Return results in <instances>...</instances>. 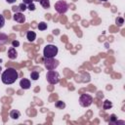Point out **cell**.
Returning <instances> with one entry per match:
<instances>
[{
  "instance_id": "cell-16",
  "label": "cell",
  "mask_w": 125,
  "mask_h": 125,
  "mask_svg": "<svg viewBox=\"0 0 125 125\" xmlns=\"http://www.w3.org/2000/svg\"><path fill=\"white\" fill-rule=\"evenodd\" d=\"M55 105H56L58 108H61V109H62V108L65 107V104H64L63 102H62V101H58Z\"/></svg>"
},
{
  "instance_id": "cell-4",
  "label": "cell",
  "mask_w": 125,
  "mask_h": 125,
  "mask_svg": "<svg viewBox=\"0 0 125 125\" xmlns=\"http://www.w3.org/2000/svg\"><path fill=\"white\" fill-rule=\"evenodd\" d=\"M93 103V98L89 94H82L79 98V104L83 107H88L92 104Z\"/></svg>"
},
{
  "instance_id": "cell-15",
  "label": "cell",
  "mask_w": 125,
  "mask_h": 125,
  "mask_svg": "<svg viewBox=\"0 0 125 125\" xmlns=\"http://www.w3.org/2000/svg\"><path fill=\"white\" fill-rule=\"evenodd\" d=\"M30 78H31L32 80H37V79L39 78V73H38L37 71H32V72L30 73Z\"/></svg>"
},
{
  "instance_id": "cell-25",
  "label": "cell",
  "mask_w": 125,
  "mask_h": 125,
  "mask_svg": "<svg viewBox=\"0 0 125 125\" xmlns=\"http://www.w3.org/2000/svg\"><path fill=\"white\" fill-rule=\"evenodd\" d=\"M32 1H33V0H22V3H24V4L26 5V4H30V3H32Z\"/></svg>"
},
{
  "instance_id": "cell-23",
  "label": "cell",
  "mask_w": 125,
  "mask_h": 125,
  "mask_svg": "<svg viewBox=\"0 0 125 125\" xmlns=\"http://www.w3.org/2000/svg\"><path fill=\"white\" fill-rule=\"evenodd\" d=\"M110 117H111V121H110L109 123H110V124H114V122L116 121V117H115V115H114V114H111Z\"/></svg>"
},
{
  "instance_id": "cell-29",
  "label": "cell",
  "mask_w": 125,
  "mask_h": 125,
  "mask_svg": "<svg viewBox=\"0 0 125 125\" xmlns=\"http://www.w3.org/2000/svg\"><path fill=\"white\" fill-rule=\"evenodd\" d=\"M0 72H1V66H0Z\"/></svg>"
},
{
  "instance_id": "cell-11",
  "label": "cell",
  "mask_w": 125,
  "mask_h": 125,
  "mask_svg": "<svg viewBox=\"0 0 125 125\" xmlns=\"http://www.w3.org/2000/svg\"><path fill=\"white\" fill-rule=\"evenodd\" d=\"M20 116H21V112L19 110H17V109L11 110V112H10V117L11 118H13V119H19Z\"/></svg>"
},
{
  "instance_id": "cell-3",
  "label": "cell",
  "mask_w": 125,
  "mask_h": 125,
  "mask_svg": "<svg viewBox=\"0 0 125 125\" xmlns=\"http://www.w3.org/2000/svg\"><path fill=\"white\" fill-rule=\"evenodd\" d=\"M46 78H47V81L51 85H55L60 81V74H59V72L55 71L54 69L53 70H49L47 72V74H46Z\"/></svg>"
},
{
  "instance_id": "cell-22",
  "label": "cell",
  "mask_w": 125,
  "mask_h": 125,
  "mask_svg": "<svg viewBox=\"0 0 125 125\" xmlns=\"http://www.w3.org/2000/svg\"><path fill=\"white\" fill-rule=\"evenodd\" d=\"M12 11H13V12H15V13H18V12H20V11H21V9H20V7L14 6V7H12Z\"/></svg>"
},
{
  "instance_id": "cell-12",
  "label": "cell",
  "mask_w": 125,
  "mask_h": 125,
  "mask_svg": "<svg viewBox=\"0 0 125 125\" xmlns=\"http://www.w3.org/2000/svg\"><path fill=\"white\" fill-rule=\"evenodd\" d=\"M8 42V36L5 33H0V46L6 44Z\"/></svg>"
},
{
  "instance_id": "cell-20",
  "label": "cell",
  "mask_w": 125,
  "mask_h": 125,
  "mask_svg": "<svg viewBox=\"0 0 125 125\" xmlns=\"http://www.w3.org/2000/svg\"><path fill=\"white\" fill-rule=\"evenodd\" d=\"M19 7H20L21 11H25V10L27 9V7L25 6V4H24V3H21V5L19 6Z\"/></svg>"
},
{
  "instance_id": "cell-18",
  "label": "cell",
  "mask_w": 125,
  "mask_h": 125,
  "mask_svg": "<svg viewBox=\"0 0 125 125\" xmlns=\"http://www.w3.org/2000/svg\"><path fill=\"white\" fill-rule=\"evenodd\" d=\"M4 24H5V18L3 15L0 14V28H2L4 26Z\"/></svg>"
},
{
  "instance_id": "cell-21",
  "label": "cell",
  "mask_w": 125,
  "mask_h": 125,
  "mask_svg": "<svg viewBox=\"0 0 125 125\" xmlns=\"http://www.w3.org/2000/svg\"><path fill=\"white\" fill-rule=\"evenodd\" d=\"M30 11H34L35 10V6H34V4L33 3H30V4H28V7H27Z\"/></svg>"
},
{
  "instance_id": "cell-10",
  "label": "cell",
  "mask_w": 125,
  "mask_h": 125,
  "mask_svg": "<svg viewBox=\"0 0 125 125\" xmlns=\"http://www.w3.org/2000/svg\"><path fill=\"white\" fill-rule=\"evenodd\" d=\"M36 38V33L34 31H27L26 33V39L29 41V42H32L34 41Z\"/></svg>"
},
{
  "instance_id": "cell-13",
  "label": "cell",
  "mask_w": 125,
  "mask_h": 125,
  "mask_svg": "<svg viewBox=\"0 0 125 125\" xmlns=\"http://www.w3.org/2000/svg\"><path fill=\"white\" fill-rule=\"evenodd\" d=\"M39 2L41 4V6L45 9H48L50 7V0H40Z\"/></svg>"
},
{
  "instance_id": "cell-5",
  "label": "cell",
  "mask_w": 125,
  "mask_h": 125,
  "mask_svg": "<svg viewBox=\"0 0 125 125\" xmlns=\"http://www.w3.org/2000/svg\"><path fill=\"white\" fill-rule=\"evenodd\" d=\"M59 61L55 60L54 58H44V64L48 70H53L59 65Z\"/></svg>"
},
{
  "instance_id": "cell-17",
  "label": "cell",
  "mask_w": 125,
  "mask_h": 125,
  "mask_svg": "<svg viewBox=\"0 0 125 125\" xmlns=\"http://www.w3.org/2000/svg\"><path fill=\"white\" fill-rule=\"evenodd\" d=\"M46 28H47V23H45L44 21L39 22V24H38V29L39 30H45Z\"/></svg>"
},
{
  "instance_id": "cell-28",
  "label": "cell",
  "mask_w": 125,
  "mask_h": 125,
  "mask_svg": "<svg viewBox=\"0 0 125 125\" xmlns=\"http://www.w3.org/2000/svg\"><path fill=\"white\" fill-rule=\"evenodd\" d=\"M100 1H107V0H100Z\"/></svg>"
},
{
  "instance_id": "cell-27",
  "label": "cell",
  "mask_w": 125,
  "mask_h": 125,
  "mask_svg": "<svg viewBox=\"0 0 125 125\" xmlns=\"http://www.w3.org/2000/svg\"><path fill=\"white\" fill-rule=\"evenodd\" d=\"M33 1H37V2H39V1H40V0H33Z\"/></svg>"
},
{
  "instance_id": "cell-9",
  "label": "cell",
  "mask_w": 125,
  "mask_h": 125,
  "mask_svg": "<svg viewBox=\"0 0 125 125\" xmlns=\"http://www.w3.org/2000/svg\"><path fill=\"white\" fill-rule=\"evenodd\" d=\"M17 56H18V53H17L16 49H15L14 47L10 48L9 51H8V57H9L11 60H15V59L17 58Z\"/></svg>"
},
{
  "instance_id": "cell-2",
  "label": "cell",
  "mask_w": 125,
  "mask_h": 125,
  "mask_svg": "<svg viewBox=\"0 0 125 125\" xmlns=\"http://www.w3.org/2000/svg\"><path fill=\"white\" fill-rule=\"evenodd\" d=\"M58 54V47L55 45H47L43 50L44 58H55Z\"/></svg>"
},
{
  "instance_id": "cell-1",
  "label": "cell",
  "mask_w": 125,
  "mask_h": 125,
  "mask_svg": "<svg viewBox=\"0 0 125 125\" xmlns=\"http://www.w3.org/2000/svg\"><path fill=\"white\" fill-rule=\"evenodd\" d=\"M18 71L13 68V67H8L5 71H3L2 75H1V80L4 84L6 85H10L13 84L14 82H16V80L18 79Z\"/></svg>"
},
{
  "instance_id": "cell-8",
  "label": "cell",
  "mask_w": 125,
  "mask_h": 125,
  "mask_svg": "<svg viewBox=\"0 0 125 125\" xmlns=\"http://www.w3.org/2000/svg\"><path fill=\"white\" fill-rule=\"evenodd\" d=\"M20 86H21L22 89H24V90L29 89V88H30V81H29L28 79L22 78V79L20 81Z\"/></svg>"
},
{
  "instance_id": "cell-14",
  "label": "cell",
  "mask_w": 125,
  "mask_h": 125,
  "mask_svg": "<svg viewBox=\"0 0 125 125\" xmlns=\"http://www.w3.org/2000/svg\"><path fill=\"white\" fill-rule=\"evenodd\" d=\"M103 107H104V109H109L110 107H112V104L109 102V101H104V105H103Z\"/></svg>"
},
{
  "instance_id": "cell-7",
  "label": "cell",
  "mask_w": 125,
  "mask_h": 125,
  "mask_svg": "<svg viewBox=\"0 0 125 125\" xmlns=\"http://www.w3.org/2000/svg\"><path fill=\"white\" fill-rule=\"evenodd\" d=\"M13 19L15 20V21L19 22V23H23L25 21V17L23 16L22 13L21 12H18V13H15L14 16H13Z\"/></svg>"
},
{
  "instance_id": "cell-19",
  "label": "cell",
  "mask_w": 125,
  "mask_h": 125,
  "mask_svg": "<svg viewBox=\"0 0 125 125\" xmlns=\"http://www.w3.org/2000/svg\"><path fill=\"white\" fill-rule=\"evenodd\" d=\"M123 22H124V20H123L122 18H117V19H116V24H117L118 26L122 25Z\"/></svg>"
},
{
  "instance_id": "cell-6",
  "label": "cell",
  "mask_w": 125,
  "mask_h": 125,
  "mask_svg": "<svg viewBox=\"0 0 125 125\" xmlns=\"http://www.w3.org/2000/svg\"><path fill=\"white\" fill-rule=\"evenodd\" d=\"M68 9V6L66 4L65 1L60 0L55 4V10L59 13V14H64Z\"/></svg>"
},
{
  "instance_id": "cell-26",
  "label": "cell",
  "mask_w": 125,
  "mask_h": 125,
  "mask_svg": "<svg viewBox=\"0 0 125 125\" xmlns=\"http://www.w3.org/2000/svg\"><path fill=\"white\" fill-rule=\"evenodd\" d=\"M6 1H7L8 3H10V4H12V3H15V2H16L17 0H6Z\"/></svg>"
},
{
  "instance_id": "cell-24",
  "label": "cell",
  "mask_w": 125,
  "mask_h": 125,
  "mask_svg": "<svg viewBox=\"0 0 125 125\" xmlns=\"http://www.w3.org/2000/svg\"><path fill=\"white\" fill-rule=\"evenodd\" d=\"M12 44H13V47H18V46L20 45V42L17 41V40H14V41L12 42Z\"/></svg>"
}]
</instances>
